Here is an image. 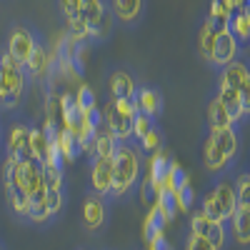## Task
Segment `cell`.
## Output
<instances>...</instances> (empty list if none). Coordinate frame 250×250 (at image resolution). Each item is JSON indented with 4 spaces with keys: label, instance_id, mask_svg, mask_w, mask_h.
Segmentation results:
<instances>
[{
    "label": "cell",
    "instance_id": "6da1fadb",
    "mask_svg": "<svg viewBox=\"0 0 250 250\" xmlns=\"http://www.w3.org/2000/svg\"><path fill=\"white\" fill-rule=\"evenodd\" d=\"M143 153L138 143L123 140L113 153V185L108 200H125L138 190V183L143 175Z\"/></svg>",
    "mask_w": 250,
    "mask_h": 250
},
{
    "label": "cell",
    "instance_id": "7a4b0ae2",
    "mask_svg": "<svg viewBox=\"0 0 250 250\" xmlns=\"http://www.w3.org/2000/svg\"><path fill=\"white\" fill-rule=\"evenodd\" d=\"M25 95L28 78L23 65L8 50H0V113H18Z\"/></svg>",
    "mask_w": 250,
    "mask_h": 250
},
{
    "label": "cell",
    "instance_id": "3957f363",
    "mask_svg": "<svg viewBox=\"0 0 250 250\" xmlns=\"http://www.w3.org/2000/svg\"><path fill=\"white\" fill-rule=\"evenodd\" d=\"M10 120H0L3 123V153L5 158H15L23 160L30 158V120H25L23 115L10 113Z\"/></svg>",
    "mask_w": 250,
    "mask_h": 250
},
{
    "label": "cell",
    "instance_id": "277c9868",
    "mask_svg": "<svg viewBox=\"0 0 250 250\" xmlns=\"http://www.w3.org/2000/svg\"><path fill=\"white\" fill-rule=\"evenodd\" d=\"M25 78L30 83H43V85L50 88V83H53V75H55V53L48 50V45L40 40V43L35 45L30 60L25 62Z\"/></svg>",
    "mask_w": 250,
    "mask_h": 250
},
{
    "label": "cell",
    "instance_id": "5b68a950",
    "mask_svg": "<svg viewBox=\"0 0 250 250\" xmlns=\"http://www.w3.org/2000/svg\"><path fill=\"white\" fill-rule=\"evenodd\" d=\"M188 233H193L208 243H213L218 250H225L228 248V240H230V233H228V225H220V223H213L210 218H205L203 210L190 213V220H188Z\"/></svg>",
    "mask_w": 250,
    "mask_h": 250
},
{
    "label": "cell",
    "instance_id": "8992f818",
    "mask_svg": "<svg viewBox=\"0 0 250 250\" xmlns=\"http://www.w3.org/2000/svg\"><path fill=\"white\" fill-rule=\"evenodd\" d=\"M38 43H40V38H38L30 28H25V25H13L10 33H8V45H5V50L20 62V65L25 68V62L30 60V55H33V50H35Z\"/></svg>",
    "mask_w": 250,
    "mask_h": 250
},
{
    "label": "cell",
    "instance_id": "52a82bcc",
    "mask_svg": "<svg viewBox=\"0 0 250 250\" xmlns=\"http://www.w3.org/2000/svg\"><path fill=\"white\" fill-rule=\"evenodd\" d=\"M108 225V200L88 190L83 198V228L88 233H100Z\"/></svg>",
    "mask_w": 250,
    "mask_h": 250
},
{
    "label": "cell",
    "instance_id": "ba28073f",
    "mask_svg": "<svg viewBox=\"0 0 250 250\" xmlns=\"http://www.w3.org/2000/svg\"><path fill=\"white\" fill-rule=\"evenodd\" d=\"M238 55H240V43L235 40V35H233L230 30H218L210 65L220 70V68H225V65H230L233 60H238Z\"/></svg>",
    "mask_w": 250,
    "mask_h": 250
},
{
    "label": "cell",
    "instance_id": "9c48e42d",
    "mask_svg": "<svg viewBox=\"0 0 250 250\" xmlns=\"http://www.w3.org/2000/svg\"><path fill=\"white\" fill-rule=\"evenodd\" d=\"M133 103H135L138 113L150 115L153 120H158L165 110V98H163V90L158 85H138Z\"/></svg>",
    "mask_w": 250,
    "mask_h": 250
},
{
    "label": "cell",
    "instance_id": "30bf717a",
    "mask_svg": "<svg viewBox=\"0 0 250 250\" xmlns=\"http://www.w3.org/2000/svg\"><path fill=\"white\" fill-rule=\"evenodd\" d=\"M113 185V158H90V193L105 198Z\"/></svg>",
    "mask_w": 250,
    "mask_h": 250
},
{
    "label": "cell",
    "instance_id": "8fae6325",
    "mask_svg": "<svg viewBox=\"0 0 250 250\" xmlns=\"http://www.w3.org/2000/svg\"><path fill=\"white\" fill-rule=\"evenodd\" d=\"M200 158H203V168L205 173L210 175V178H218V175H225V173H230V168H235V163L233 160H228L215 145L210 138H203V150H200Z\"/></svg>",
    "mask_w": 250,
    "mask_h": 250
},
{
    "label": "cell",
    "instance_id": "7c38bea8",
    "mask_svg": "<svg viewBox=\"0 0 250 250\" xmlns=\"http://www.w3.org/2000/svg\"><path fill=\"white\" fill-rule=\"evenodd\" d=\"M208 138L213 140V145L215 148L228 158V160H238V155H240V133H238V128L235 125H230V128H220V130H208L205 133Z\"/></svg>",
    "mask_w": 250,
    "mask_h": 250
},
{
    "label": "cell",
    "instance_id": "4fadbf2b",
    "mask_svg": "<svg viewBox=\"0 0 250 250\" xmlns=\"http://www.w3.org/2000/svg\"><path fill=\"white\" fill-rule=\"evenodd\" d=\"M233 173V170H230ZM230 173H225V175H218L213 178V185H210V190L215 195V200L220 203L223 208V213L228 215V220H230V215L238 210V200H235V185H233V175Z\"/></svg>",
    "mask_w": 250,
    "mask_h": 250
},
{
    "label": "cell",
    "instance_id": "5bb4252c",
    "mask_svg": "<svg viewBox=\"0 0 250 250\" xmlns=\"http://www.w3.org/2000/svg\"><path fill=\"white\" fill-rule=\"evenodd\" d=\"M115 23L125 28H138L145 15V0H110Z\"/></svg>",
    "mask_w": 250,
    "mask_h": 250
},
{
    "label": "cell",
    "instance_id": "9a60e30c",
    "mask_svg": "<svg viewBox=\"0 0 250 250\" xmlns=\"http://www.w3.org/2000/svg\"><path fill=\"white\" fill-rule=\"evenodd\" d=\"M100 118H103V123H105V128L115 135L118 143L130 140V125H133V120H130V118H125V115L113 105V100H108L105 105H103Z\"/></svg>",
    "mask_w": 250,
    "mask_h": 250
},
{
    "label": "cell",
    "instance_id": "2e32d148",
    "mask_svg": "<svg viewBox=\"0 0 250 250\" xmlns=\"http://www.w3.org/2000/svg\"><path fill=\"white\" fill-rule=\"evenodd\" d=\"M105 85H108V95L115 100V98H130L135 95L138 90V83L133 78L130 70H125V68H115L108 73V80H105Z\"/></svg>",
    "mask_w": 250,
    "mask_h": 250
},
{
    "label": "cell",
    "instance_id": "e0dca14e",
    "mask_svg": "<svg viewBox=\"0 0 250 250\" xmlns=\"http://www.w3.org/2000/svg\"><path fill=\"white\" fill-rule=\"evenodd\" d=\"M215 98L220 100V105L228 110V115H230V120H233L235 128L245 123L243 105H240V95H238V90H235V88L223 85V83H215Z\"/></svg>",
    "mask_w": 250,
    "mask_h": 250
},
{
    "label": "cell",
    "instance_id": "ac0fdd59",
    "mask_svg": "<svg viewBox=\"0 0 250 250\" xmlns=\"http://www.w3.org/2000/svg\"><path fill=\"white\" fill-rule=\"evenodd\" d=\"M228 228H230V238L238 248L243 250H250V210H238L230 215V220H228Z\"/></svg>",
    "mask_w": 250,
    "mask_h": 250
},
{
    "label": "cell",
    "instance_id": "d6986e66",
    "mask_svg": "<svg viewBox=\"0 0 250 250\" xmlns=\"http://www.w3.org/2000/svg\"><path fill=\"white\" fill-rule=\"evenodd\" d=\"M3 190H5V203H8V208H10V213H13L18 220L28 223V218H30V200L20 193L10 180H3Z\"/></svg>",
    "mask_w": 250,
    "mask_h": 250
},
{
    "label": "cell",
    "instance_id": "ffe728a7",
    "mask_svg": "<svg viewBox=\"0 0 250 250\" xmlns=\"http://www.w3.org/2000/svg\"><path fill=\"white\" fill-rule=\"evenodd\" d=\"M248 73H250V62L248 60H233L230 65H225V68L218 70V83L238 90L243 85V80L248 78Z\"/></svg>",
    "mask_w": 250,
    "mask_h": 250
},
{
    "label": "cell",
    "instance_id": "44dd1931",
    "mask_svg": "<svg viewBox=\"0 0 250 250\" xmlns=\"http://www.w3.org/2000/svg\"><path fill=\"white\" fill-rule=\"evenodd\" d=\"M205 123H208V130H220V128H230L233 120L228 115V110L220 105V100L213 95L208 98L205 103Z\"/></svg>",
    "mask_w": 250,
    "mask_h": 250
},
{
    "label": "cell",
    "instance_id": "7402d4cb",
    "mask_svg": "<svg viewBox=\"0 0 250 250\" xmlns=\"http://www.w3.org/2000/svg\"><path fill=\"white\" fill-rule=\"evenodd\" d=\"M53 145H55V153H58V158H60V165H62V168H65L68 163H73V160L80 155L78 143H75L65 130H62V128L53 135Z\"/></svg>",
    "mask_w": 250,
    "mask_h": 250
},
{
    "label": "cell",
    "instance_id": "603a6c76",
    "mask_svg": "<svg viewBox=\"0 0 250 250\" xmlns=\"http://www.w3.org/2000/svg\"><path fill=\"white\" fill-rule=\"evenodd\" d=\"M138 193H140V203L148 208H155L158 203H160V198H163V193H160V188H158V183L143 170V175H140V183H138Z\"/></svg>",
    "mask_w": 250,
    "mask_h": 250
},
{
    "label": "cell",
    "instance_id": "cb8c5ba5",
    "mask_svg": "<svg viewBox=\"0 0 250 250\" xmlns=\"http://www.w3.org/2000/svg\"><path fill=\"white\" fill-rule=\"evenodd\" d=\"M233 175V185H235V200L240 210H250V170L240 168Z\"/></svg>",
    "mask_w": 250,
    "mask_h": 250
},
{
    "label": "cell",
    "instance_id": "d4e9b609",
    "mask_svg": "<svg viewBox=\"0 0 250 250\" xmlns=\"http://www.w3.org/2000/svg\"><path fill=\"white\" fill-rule=\"evenodd\" d=\"M138 148H140L143 158H150V155H155V153L165 150V133H163V128H160L158 123L150 128V133L138 143Z\"/></svg>",
    "mask_w": 250,
    "mask_h": 250
},
{
    "label": "cell",
    "instance_id": "484cf974",
    "mask_svg": "<svg viewBox=\"0 0 250 250\" xmlns=\"http://www.w3.org/2000/svg\"><path fill=\"white\" fill-rule=\"evenodd\" d=\"M215 35H218V30L208 23V20H203V25H200V30H198V50H200V55H203L205 62H210V58H213Z\"/></svg>",
    "mask_w": 250,
    "mask_h": 250
},
{
    "label": "cell",
    "instance_id": "4316f807",
    "mask_svg": "<svg viewBox=\"0 0 250 250\" xmlns=\"http://www.w3.org/2000/svg\"><path fill=\"white\" fill-rule=\"evenodd\" d=\"M113 30H115V15H113V10L108 8L105 15H103L98 23L90 28V43H105V40L113 35Z\"/></svg>",
    "mask_w": 250,
    "mask_h": 250
},
{
    "label": "cell",
    "instance_id": "83f0119b",
    "mask_svg": "<svg viewBox=\"0 0 250 250\" xmlns=\"http://www.w3.org/2000/svg\"><path fill=\"white\" fill-rule=\"evenodd\" d=\"M228 30L235 35V40L240 45H248L250 43V20L243 10H235L230 15V23H228Z\"/></svg>",
    "mask_w": 250,
    "mask_h": 250
},
{
    "label": "cell",
    "instance_id": "f1b7e54d",
    "mask_svg": "<svg viewBox=\"0 0 250 250\" xmlns=\"http://www.w3.org/2000/svg\"><path fill=\"white\" fill-rule=\"evenodd\" d=\"M200 210H203V215H205V218H210L213 223L228 225V215L223 213V208H220V203L215 200L213 190H208V193L200 198Z\"/></svg>",
    "mask_w": 250,
    "mask_h": 250
},
{
    "label": "cell",
    "instance_id": "f546056e",
    "mask_svg": "<svg viewBox=\"0 0 250 250\" xmlns=\"http://www.w3.org/2000/svg\"><path fill=\"white\" fill-rule=\"evenodd\" d=\"M45 175V188L48 190H65V168L60 163H48L43 165Z\"/></svg>",
    "mask_w": 250,
    "mask_h": 250
},
{
    "label": "cell",
    "instance_id": "4dcf8cb0",
    "mask_svg": "<svg viewBox=\"0 0 250 250\" xmlns=\"http://www.w3.org/2000/svg\"><path fill=\"white\" fill-rule=\"evenodd\" d=\"M105 10H108L105 0H83V5H80V15L88 23V28H93L98 20L105 15Z\"/></svg>",
    "mask_w": 250,
    "mask_h": 250
},
{
    "label": "cell",
    "instance_id": "1f68e13d",
    "mask_svg": "<svg viewBox=\"0 0 250 250\" xmlns=\"http://www.w3.org/2000/svg\"><path fill=\"white\" fill-rule=\"evenodd\" d=\"M230 10H228L220 0H210V13H208V23H210L215 30H228V23H230Z\"/></svg>",
    "mask_w": 250,
    "mask_h": 250
},
{
    "label": "cell",
    "instance_id": "d6a6232c",
    "mask_svg": "<svg viewBox=\"0 0 250 250\" xmlns=\"http://www.w3.org/2000/svg\"><path fill=\"white\" fill-rule=\"evenodd\" d=\"M173 200H175V208L183 213H190L193 210V203H195V193L190 188V180H185L183 185H178L173 190Z\"/></svg>",
    "mask_w": 250,
    "mask_h": 250
},
{
    "label": "cell",
    "instance_id": "836d02e7",
    "mask_svg": "<svg viewBox=\"0 0 250 250\" xmlns=\"http://www.w3.org/2000/svg\"><path fill=\"white\" fill-rule=\"evenodd\" d=\"M155 123H158V120H153L150 115H145V113H135L133 125H130V140H133V143H140L145 135L150 133V128H153Z\"/></svg>",
    "mask_w": 250,
    "mask_h": 250
},
{
    "label": "cell",
    "instance_id": "e575fe53",
    "mask_svg": "<svg viewBox=\"0 0 250 250\" xmlns=\"http://www.w3.org/2000/svg\"><path fill=\"white\" fill-rule=\"evenodd\" d=\"M73 100H75V108H78V110H85V113H93V110H98V100H95V93H93L88 85H80V88L73 93Z\"/></svg>",
    "mask_w": 250,
    "mask_h": 250
},
{
    "label": "cell",
    "instance_id": "d590c367",
    "mask_svg": "<svg viewBox=\"0 0 250 250\" xmlns=\"http://www.w3.org/2000/svg\"><path fill=\"white\" fill-rule=\"evenodd\" d=\"M183 250H218V248H215L213 243H208V240L193 235V233H185V245H183Z\"/></svg>",
    "mask_w": 250,
    "mask_h": 250
},
{
    "label": "cell",
    "instance_id": "8d00e7d4",
    "mask_svg": "<svg viewBox=\"0 0 250 250\" xmlns=\"http://www.w3.org/2000/svg\"><path fill=\"white\" fill-rule=\"evenodd\" d=\"M238 95H240L243 115H245V120H250V73H248V78L243 80V85L238 88Z\"/></svg>",
    "mask_w": 250,
    "mask_h": 250
},
{
    "label": "cell",
    "instance_id": "74e56055",
    "mask_svg": "<svg viewBox=\"0 0 250 250\" xmlns=\"http://www.w3.org/2000/svg\"><path fill=\"white\" fill-rule=\"evenodd\" d=\"M58 5H60V13L62 18H75L80 15V5H83V0H58Z\"/></svg>",
    "mask_w": 250,
    "mask_h": 250
},
{
    "label": "cell",
    "instance_id": "f35d334b",
    "mask_svg": "<svg viewBox=\"0 0 250 250\" xmlns=\"http://www.w3.org/2000/svg\"><path fill=\"white\" fill-rule=\"evenodd\" d=\"M220 3L230 10V13H235V10H243V8L248 5V0H220Z\"/></svg>",
    "mask_w": 250,
    "mask_h": 250
},
{
    "label": "cell",
    "instance_id": "ab89813d",
    "mask_svg": "<svg viewBox=\"0 0 250 250\" xmlns=\"http://www.w3.org/2000/svg\"><path fill=\"white\" fill-rule=\"evenodd\" d=\"M0 150H3V123H0Z\"/></svg>",
    "mask_w": 250,
    "mask_h": 250
},
{
    "label": "cell",
    "instance_id": "60d3db41",
    "mask_svg": "<svg viewBox=\"0 0 250 250\" xmlns=\"http://www.w3.org/2000/svg\"><path fill=\"white\" fill-rule=\"evenodd\" d=\"M243 13H245V15H248V20H250V5H245V8H243Z\"/></svg>",
    "mask_w": 250,
    "mask_h": 250
},
{
    "label": "cell",
    "instance_id": "b9f144b4",
    "mask_svg": "<svg viewBox=\"0 0 250 250\" xmlns=\"http://www.w3.org/2000/svg\"><path fill=\"white\" fill-rule=\"evenodd\" d=\"M0 250H5V243L3 240H0Z\"/></svg>",
    "mask_w": 250,
    "mask_h": 250
}]
</instances>
